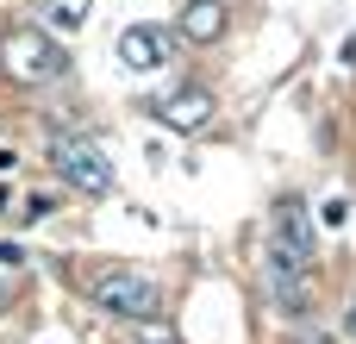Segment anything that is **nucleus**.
I'll return each mask as SVG.
<instances>
[{
  "label": "nucleus",
  "mask_w": 356,
  "mask_h": 344,
  "mask_svg": "<svg viewBox=\"0 0 356 344\" xmlns=\"http://www.w3.org/2000/svg\"><path fill=\"white\" fill-rule=\"evenodd\" d=\"M113 50H119V63H125L131 75H156V69L169 63V38H163V31H150V25H125Z\"/></svg>",
  "instance_id": "423d86ee"
},
{
  "label": "nucleus",
  "mask_w": 356,
  "mask_h": 344,
  "mask_svg": "<svg viewBox=\"0 0 356 344\" xmlns=\"http://www.w3.org/2000/svg\"><path fill=\"white\" fill-rule=\"evenodd\" d=\"M175 25H181L188 44H219L225 38V0H188Z\"/></svg>",
  "instance_id": "0eeeda50"
},
{
  "label": "nucleus",
  "mask_w": 356,
  "mask_h": 344,
  "mask_svg": "<svg viewBox=\"0 0 356 344\" xmlns=\"http://www.w3.org/2000/svg\"><path fill=\"white\" fill-rule=\"evenodd\" d=\"M294 344H332V338H325V332H300Z\"/></svg>",
  "instance_id": "ddd939ff"
},
{
  "label": "nucleus",
  "mask_w": 356,
  "mask_h": 344,
  "mask_svg": "<svg viewBox=\"0 0 356 344\" xmlns=\"http://www.w3.org/2000/svg\"><path fill=\"white\" fill-rule=\"evenodd\" d=\"M6 307H13V282L0 276V313H6Z\"/></svg>",
  "instance_id": "f8f14e48"
},
{
  "label": "nucleus",
  "mask_w": 356,
  "mask_h": 344,
  "mask_svg": "<svg viewBox=\"0 0 356 344\" xmlns=\"http://www.w3.org/2000/svg\"><path fill=\"white\" fill-rule=\"evenodd\" d=\"M150 113H156L169 132H207V125H213V113H219V100H213L207 88H181V94L156 100Z\"/></svg>",
  "instance_id": "39448f33"
},
{
  "label": "nucleus",
  "mask_w": 356,
  "mask_h": 344,
  "mask_svg": "<svg viewBox=\"0 0 356 344\" xmlns=\"http://www.w3.org/2000/svg\"><path fill=\"white\" fill-rule=\"evenodd\" d=\"M88 301L113 320H163V288L144 276V269H125V263H100L88 276Z\"/></svg>",
  "instance_id": "f03ea898"
},
{
  "label": "nucleus",
  "mask_w": 356,
  "mask_h": 344,
  "mask_svg": "<svg viewBox=\"0 0 356 344\" xmlns=\"http://www.w3.org/2000/svg\"><path fill=\"white\" fill-rule=\"evenodd\" d=\"M0 69L19 81V88H50L69 75V50L44 31V25H13L0 38Z\"/></svg>",
  "instance_id": "f257e3e1"
},
{
  "label": "nucleus",
  "mask_w": 356,
  "mask_h": 344,
  "mask_svg": "<svg viewBox=\"0 0 356 344\" xmlns=\"http://www.w3.org/2000/svg\"><path fill=\"white\" fill-rule=\"evenodd\" d=\"M131 344H181V338H175V326H163V320H131Z\"/></svg>",
  "instance_id": "1a4fd4ad"
},
{
  "label": "nucleus",
  "mask_w": 356,
  "mask_h": 344,
  "mask_svg": "<svg viewBox=\"0 0 356 344\" xmlns=\"http://www.w3.org/2000/svg\"><path fill=\"white\" fill-rule=\"evenodd\" d=\"M44 213H50V194H31V201L19 207V219H44Z\"/></svg>",
  "instance_id": "9d476101"
},
{
  "label": "nucleus",
  "mask_w": 356,
  "mask_h": 344,
  "mask_svg": "<svg viewBox=\"0 0 356 344\" xmlns=\"http://www.w3.org/2000/svg\"><path fill=\"white\" fill-rule=\"evenodd\" d=\"M269 276H313V219L294 194H282L269 213Z\"/></svg>",
  "instance_id": "7ed1b4c3"
},
{
  "label": "nucleus",
  "mask_w": 356,
  "mask_h": 344,
  "mask_svg": "<svg viewBox=\"0 0 356 344\" xmlns=\"http://www.w3.org/2000/svg\"><path fill=\"white\" fill-rule=\"evenodd\" d=\"M13 163H19V157H13V150H0V175H6V169H13Z\"/></svg>",
  "instance_id": "4468645a"
},
{
  "label": "nucleus",
  "mask_w": 356,
  "mask_h": 344,
  "mask_svg": "<svg viewBox=\"0 0 356 344\" xmlns=\"http://www.w3.org/2000/svg\"><path fill=\"white\" fill-rule=\"evenodd\" d=\"M88 6H94V0H38V13H44L50 25H63V31H81V25H88Z\"/></svg>",
  "instance_id": "6e6552de"
},
{
  "label": "nucleus",
  "mask_w": 356,
  "mask_h": 344,
  "mask_svg": "<svg viewBox=\"0 0 356 344\" xmlns=\"http://www.w3.org/2000/svg\"><path fill=\"white\" fill-rule=\"evenodd\" d=\"M344 332L356 338V295H350V307H344Z\"/></svg>",
  "instance_id": "9b49d317"
},
{
  "label": "nucleus",
  "mask_w": 356,
  "mask_h": 344,
  "mask_svg": "<svg viewBox=\"0 0 356 344\" xmlns=\"http://www.w3.org/2000/svg\"><path fill=\"white\" fill-rule=\"evenodd\" d=\"M50 169H56L75 194H113V163H106L100 144H88V138L56 132V138H50Z\"/></svg>",
  "instance_id": "20e7f679"
}]
</instances>
